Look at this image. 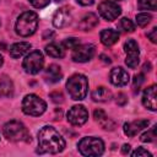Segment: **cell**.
I'll return each instance as SVG.
<instances>
[{"instance_id":"6da1fadb","label":"cell","mask_w":157,"mask_h":157,"mask_svg":"<svg viewBox=\"0 0 157 157\" xmlns=\"http://www.w3.org/2000/svg\"><path fill=\"white\" fill-rule=\"evenodd\" d=\"M38 147L40 153H59L65 148V140L55 128L45 125L38 131Z\"/></svg>"},{"instance_id":"7a4b0ae2","label":"cell","mask_w":157,"mask_h":157,"mask_svg":"<svg viewBox=\"0 0 157 157\" xmlns=\"http://www.w3.org/2000/svg\"><path fill=\"white\" fill-rule=\"evenodd\" d=\"M66 90L74 101H82L87 96L88 80L82 74H75L66 81Z\"/></svg>"},{"instance_id":"3957f363","label":"cell","mask_w":157,"mask_h":157,"mask_svg":"<svg viewBox=\"0 0 157 157\" xmlns=\"http://www.w3.org/2000/svg\"><path fill=\"white\" fill-rule=\"evenodd\" d=\"M4 136L12 142H29L31 135L27 128L18 120H10L2 128Z\"/></svg>"},{"instance_id":"277c9868","label":"cell","mask_w":157,"mask_h":157,"mask_svg":"<svg viewBox=\"0 0 157 157\" xmlns=\"http://www.w3.org/2000/svg\"><path fill=\"white\" fill-rule=\"evenodd\" d=\"M38 27V16L33 11H26L21 13L16 21L15 31L21 37L32 36Z\"/></svg>"},{"instance_id":"5b68a950","label":"cell","mask_w":157,"mask_h":157,"mask_svg":"<svg viewBox=\"0 0 157 157\" xmlns=\"http://www.w3.org/2000/svg\"><path fill=\"white\" fill-rule=\"evenodd\" d=\"M77 147L80 153L87 157L101 156L104 152V142L99 137H94V136H86L81 139Z\"/></svg>"},{"instance_id":"8992f818","label":"cell","mask_w":157,"mask_h":157,"mask_svg":"<svg viewBox=\"0 0 157 157\" xmlns=\"http://www.w3.org/2000/svg\"><path fill=\"white\" fill-rule=\"evenodd\" d=\"M47 110V103L37 94H27L22 101V112L27 115L39 117Z\"/></svg>"},{"instance_id":"52a82bcc","label":"cell","mask_w":157,"mask_h":157,"mask_svg":"<svg viewBox=\"0 0 157 157\" xmlns=\"http://www.w3.org/2000/svg\"><path fill=\"white\" fill-rule=\"evenodd\" d=\"M43 65H44V58L39 50L31 52L28 55H26L22 63V67L25 69V71L31 75L38 74L43 69Z\"/></svg>"},{"instance_id":"ba28073f","label":"cell","mask_w":157,"mask_h":157,"mask_svg":"<svg viewBox=\"0 0 157 157\" xmlns=\"http://www.w3.org/2000/svg\"><path fill=\"white\" fill-rule=\"evenodd\" d=\"M66 119L70 124H72L75 126H81L87 121L88 112L83 105L77 104V105H74L72 108L69 109V112L66 114Z\"/></svg>"},{"instance_id":"9c48e42d","label":"cell","mask_w":157,"mask_h":157,"mask_svg":"<svg viewBox=\"0 0 157 157\" xmlns=\"http://www.w3.org/2000/svg\"><path fill=\"white\" fill-rule=\"evenodd\" d=\"M98 12L105 21H114L121 13V7L114 1H103L98 5Z\"/></svg>"},{"instance_id":"30bf717a","label":"cell","mask_w":157,"mask_h":157,"mask_svg":"<svg viewBox=\"0 0 157 157\" xmlns=\"http://www.w3.org/2000/svg\"><path fill=\"white\" fill-rule=\"evenodd\" d=\"M96 53L93 44H80L72 52V60L75 63H86L90 61Z\"/></svg>"},{"instance_id":"8fae6325","label":"cell","mask_w":157,"mask_h":157,"mask_svg":"<svg viewBox=\"0 0 157 157\" xmlns=\"http://www.w3.org/2000/svg\"><path fill=\"white\" fill-rule=\"evenodd\" d=\"M130 80V76H129V72L118 66V67H113L109 72V81L114 85V86H118V87H121V86H125L128 85Z\"/></svg>"},{"instance_id":"7c38bea8","label":"cell","mask_w":157,"mask_h":157,"mask_svg":"<svg viewBox=\"0 0 157 157\" xmlns=\"http://www.w3.org/2000/svg\"><path fill=\"white\" fill-rule=\"evenodd\" d=\"M71 11L69 7H60L55 13H54V17H53V25L54 27L56 28H64L66 26L70 25L71 22Z\"/></svg>"},{"instance_id":"4fadbf2b","label":"cell","mask_w":157,"mask_h":157,"mask_svg":"<svg viewBox=\"0 0 157 157\" xmlns=\"http://www.w3.org/2000/svg\"><path fill=\"white\" fill-rule=\"evenodd\" d=\"M148 126V120L147 119H137L130 123H125L124 124V132L125 135L132 137L135 135H137V132H140L141 130L146 129Z\"/></svg>"},{"instance_id":"5bb4252c","label":"cell","mask_w":157,"mask_h":157,"mask_svg":"<svg viewBox=\"0 0 157 157\" xmlns=\"http://www.w3.org/2000/svg\"><path fill=\"white\" fill-rule=\"evenodd\" d=\"M142 104L152 110V112H156L157 109V102H156V85H151L148 86L145 91H144V94H142Z\"/></svg>"},{"instance_id":"9a60e30c","label":"cell","mask_w":157,"mask_h":157,"mask_svg":"<svg viewBox=\"0 0 157 157\" xmlns=\"http://www.w3.org/2000/svg\"><path fill=\"white\" fill-rule=\"evenodd\" d=\"M32 48V45L28 42H18V43H13L10 47V56L13 59H18L21 56H23L26 53L29 52V49Z\"/></svg>"},{"instance_id":"2e32d148","label":"cell","mask_w":157,"mask_h":157,"mask_svg":"<svg viewBox=\"0 0 157 157\" xmlns=\"http://www.w3.org/2000/svg\"><path fill=\"white\" fill-rule=\"evenodd\" d=\"M44 77H45L47 81H49V82H52V83L59 82V81L63 78V72H61L60 66L56 65V64H52V65H49V66L45 69Z\"/></svg>"},{"instance_id":"e0dca14e","label":"cell","mask_w":157,"mask_h":157,"mask_svg":"<svg viewBox=\"0 0 157 157\" xmlns=\"http://www.w3.org/2000/svg\"><path fill=\"white\" fill-rule=\"evenodd\" d=\"M99 37H101L102 44H104L105 47H110V45H113V44H115L118 42L119 33L117 31L112 29V28H105V29H103L101 32Z\"/></svg>"},{"instance_id":"ac0fdd59","label":"cell","mask_w":157,"mask_h":157,"mask_svg":"<svg viewBox=\"0 0 157 157\" xmlns=\"http://www.w3.org/2000/svg\"><path fill=\"white\" fill-rule=\"evenodd\" d=\"M93 115H94V119L98 121V124H99L104 130H113V129L115 128L114 121H113L110 118H108L107 114H105L102 109H97V110H94Z\"/></svg>"},{"instance_id":"d6986e66","label":"cell","mask_w":157,"mask_h":157,"mask_svg":"<svg viewBox=\"0 0 157 157\" xmlns=\"http://www.w3.org/2000/svg\"><path fill=\"white\" fill-rule=\"evenodd\" d=\"M97 23H98V17L94 13L90 12V13H86L81 18V21L78 22V28L82 31H90V29L94 28L97 26Z\"/></svg>"},{"instance_id":"ffe728a7","label":"cell","mask_w":157,"mask_h":157,"mask_svg":"<svg viewBox=\"0 0 157 157\" xmlns=\"http://www.w3.org/2000/svg\"><path fill=\"white\" fill-rule=\"evenodd\" d=\"M91 97L94 102H108L112 98V91L104 86H99L92 91Z\"/></svg>"},{"instance_id":"44dd1931","label":"cell","mask_w":157,"mask_h":157,"mask_svg":"<svg viewBox=\"0 0 157 157\" xmlns=\"http://www.w3.org/2000/svg\"><path fill=\"white\" fill-rule=\"evenodd\" d=\"M13 94V82L10 77L2 76L0 78V97H11Z\"/></svg>"},{"instance_id":"7402d4cb","label":"cell","mask_w":157,"mask_h":157,"mask_svg":"<svg viewBox=\"0 0 157 157\" xmlns=\"http://www.w3.org/2000/svg\"><path fill=\"white\" fill-rule=\"evenodd\" d=\"M45 53L52 58H63L65 55V52L61 48V45L55 44V43H50L45 45Z\"/></svg>"},{"instance_id":"603a6c76","label":"cell","mask_w":157,"mask_h":157,"mask_svg":"<svg viewBox=\"0 0 157 157\" xmlns=\"http://www.w3.org/2000/svg\"><path fill=\"white\" fill-rule=\"evenodd\" d=\"M124 52L126 53V55H129V54H140L139 44L136 43V40H134V39H128V40L124 43Z\"/></svg>"},{"instance_id":"cb8c5ba5","label":"cell","mask_w":157,"mask_h":157,"mask_svg":"<svg viewBox=\"0 0 157 157\" xmlns=\"http://www.w3.org/2000/svg\"><path fill=\"white\" fill-rule=\"evenodd\" d=\"M156 130H157V125H153L148 131H146V132H144V134L141 135L140 140H141L142 142H152V141H155V139L157 137Z\"/></svg>"},{"instance_id":"d4e9b609","label":"cell","mask_w":157,"mask_h":157,"mask_svg":"<svg viewBox=\"0 0 157 157\" xmlns=\"http://www.w3.org/2000/svg\"><path fill=\"white\" fill-rule=\"evenodd\" d=\"M137 5L141 10H151V11L157 10V0H139Z\"/></svg>"},{"instance_id":"484cf974","label":"cell","mask_w":157,"mask_h":157,"mask_svg":"<svg viewBox=\"0 0 157 157\" xmlns=\"http://www.w3.org/2000/svg\"><path fill=\"white\" fill-rule=\"evenodd\" d=\"M152 20V16L150 13H146V12H141L139 15H136V23L137 26L140 27H145L147 26Z\"/></svg>"},{"instance_id":"4316f807","label":"cell","mask_w":157,"mask_h":157,"mask_svg":"<svg viewBox=\"0 0 157 157\" xmlns=\"http://www.w3.org/2000/svg\"><path fill=\"white\" fill-rule=\"evenodd\" d=\"M140 54H129L126 55V59H125V64L128 65V67L130 69H135L137 67L139 63H140Z\"/></svg>"},{"instance_id":"83f0119b","label":"cell","mask_w":157,"mask_h":157,"mask_svg":"<svg viewBox=\"0 0 157 157\" xmlns=\"http://www.w3.org/2000/svg\"><path fill=\"white\" fill-rule=\"evenodd\" d=\"M120 28L124 31V32H134L135 31V25L132 23L131 20H129L128 17H123L120 20V23H119Z\"/></svg>"},{"instance_id":"f1b7e54d","label":"cell","mask_w":157,"mask_h":157,"mask_svg":"<svg viewBox=\"0 0 157 157\" xmlns=\"http://www.w3.org/2000/svg\"><path fill=\"white\" fill-rule=\"evenodd\" d=\"M63 45L66 48V49H75L80 45V39L76 38V37H71V38H67L63 42Z\"/></svg>"},{"instance_id":"f546056e","label":"cell","mask_w":157,"mask_h":157,"mask_svg":"<svg viewBox=\"0 0 157 157\" xmlns=\"http://www.w3.org/2000/svg\"><path fill=\"white\" fill-rule=\"evenodd\" d=\"M144 81H145V76H144L142 74H137V75L134 76V80H132V87L135 88V91L137 90V92H139V88H140V86L144 83Z\"/></svg>"},{"instance_id":"4dcf8cb0","label":"cell","mask_w":157,"mask_h":157,"mask_svg":"<svg viewBox=\"0 0 157 157\" xmlns=\"http://www.w3.org/2000/svg\"><path fill=\"white\" fill-rule=\"evenodd\" d=\"M131 156L134 157H151L152 155L144 147H139L137 150H135L134 152H131Z\"/></svg>"},{"instance_id":"1f68e13d","label":"cell","mask_w":157,"mask_h":157,"mask_svg":"<svg viewBox=\"0 0 157 157\" xmlns=\"http://www.w3.org/2000/svg\"><path fill=\"white\" fill-rule=\"evenodd\" d=\"M28 1L36 9H43L47 5H49V2H50V0H28Z\"/></svg>"},{"instance_id":"d6a6232c","label":"cell","mask_w":157,"mask_h":157,"mask_svg":"<svg viewBox=\"0 0 157 157\" xmlns=\"http://www.w3.org/2000/svg\"><path fill=\"white\" fill-rule=\"evenodd\" d=\"M50 98L55 103H61L64 101V96L61 94V92H53V93H50Z\"/></svg>"},{"instance_id":"836d02e7","label":"cell","mask_w":157,"mask_h":157,"mask_svg":"<svg viewBox=\"0 0 157 157\" xmlns=\"http://www.w3.org/2000/svg\"><path fill=\"white\" fill-rule=\"evenodd\" d=\"M147 37L150 38V40H151L152 43H156V42H157V27H153V28L151 29V32L147 33Z\"/></svg>"},{"instance_id":"e575fe53","label":"cell","mask_w":157,"mask_h":157,"mask_svg":"<svg viewBox=\"0 0 157 157\" xmlns=\"http://www.w3.org/2000/svg\"><path fill=\"white\" fill-rule=\"evenodd\" d=\"M126 102H128L126 96H125L124 93H118V96H117V103H118L119 105H124Z\"/></svg>"},{"instance_id":"d590c367","label":"cell","mask_w":157,"mask_h":157,"mask_svg":"<svg viewBox=\"0 0 157 157\" xmlns=\"http://www.w3.org/2000/svg\"><path fill=\"white\" fill-rule=\"evenodd\" d=\"M76 1L82 6H90V5H92L94 2V0H76Z\"/></svg>"},{"instance_id":"8d00e7d4","label":"cell","mask_w":157,"mask_h":157,"mask_svg":"<svg viewBox=\"0 0 157 157\" xmlns=\"http://www.w3.org/2000/svg\"><path fill=\"white\" fill-rule=\"evenodd\" d=\"M121 152H123L124 155H128V153L130 152V145H128V144H125V145H123V148H121Z\"/></svg>"},{"instance_id":"74e56055","label":"cell","mask_w":157,"mask_h":157,"mask_svg":"<svg viewBox=\"0 0 157 157\" xmlns=\"http://www.w3.org/2000/svg\"><path fill=\"white\" fill-rule=\"evenodd\" d=\"M101 58H103V59H104V61H105V63H108V64H109V63H110V60H109V58H107V56H105V55H101Z\"/></svg>"},{"instance_id":"f35d334b","label":"cell","mask_w":157,"mask_h":157,"mask_svg":"<svg viewBox=\"0 0 157 157\" xmlns=\"http://www.w3.org/2000/svg\"><path fill=\"white\" fill-rule=\"evenodd\" d=\"M2 63H4V59H2V56H1V55H0V66H1V65H2Z\"/></svg>"},{"instance_id":"ab89813d","label":"cell","mask_w":157,"mask_h":157,"mask_svg":"<svg viewBox=\"0 0 157 157\" xmlns=\"http://www.w3.org/2000/svg\"><path fill=\"white\" fill-rule=\"evenodd\" d=\"M55 1H63V0H55Z\"/></svg>"},{"instance_id":"60d3db41","label":"cell","mask_w":157,"mask_h":157,"mask_svg":"<svg viewBox=\"0 0 157 157\" xmlns=\"http://www.w3.org/2000/svg\"><path fill=\"white\" fill-rule=\"evenodd\" d=\"M115 1H120V0H115Z\"/></svg>"}]
</instances>
